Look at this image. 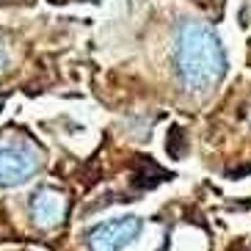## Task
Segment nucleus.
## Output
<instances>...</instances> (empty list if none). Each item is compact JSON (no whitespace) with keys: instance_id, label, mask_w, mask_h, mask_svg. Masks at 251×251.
<instances>
[{"instance_id":"nucleus-1","label":"nucleus","mask_w":251,"mask_h":251,"mask_svg":"<svg viewBox=\"0 0 251 251\" xmlns=\"http://www.w3.org/2000/svg\"><path fill=\"white\" fill-rule=\"evenodd\" d=\"M174 72L188 91L204 94L226 75V52L218 33L199 20L179 25L174 39Z\"/></svg>"},{"instance_id":"nucleus-2","label":"nucleus","mask_w":251,"mask_h":251,"mask_svg":"<svg viewBox=\"0 0 251 251\" xmlns=\"http://www.w3.org/2000/svg\"><path fill=\"white\" fill-rule=\"evenodd\" d=\"M141 232V218L138 215H125L113 218L89 232V249L91 251H122L127 243H133Z\"/></svg>"},{"instance_id":"nucleus-3","label":"nucleus","mask_w":251,"mask_h":251,"mask_svg":"<svg viewBox=\"0 0 251 251\" xmlns=\"http://www.w3.org/2000/svg\"><path fill=\"white\" fill-rule=\"evenodd\" d=\"M36 166L39 157L30 147H23V144H3L0 147V185L14 188V185L28 182Z\"/></svg>"},{"instance_id":"nucleus-4","label":"nucleus","mask_w":251,"mask_h":251,"mask_svg":"<svg viewBox=\"0 0 251 251\" xmlns=\"http://www.w3.org/2000/svg\"><path fill=\"white\" fill-rule=\"evenodd\" d=\"M30 213H33V221L42 229H50L58 221H64V215H67V199L58 191H52V188H39L33 193V201H30Z\"/></svg>"},{"instance_id":"nucleus-5","label":"nucleus","mask_w":251,"mask_h":251,"mask_svg":"<svg viewBox=\"0 0 251 251\" xmlns=\"http://www.w3.org/2000/svg\"><path fill=\"white\" fill-rule=\"evenodd\" d=\"M3 67H6V52H3V47H0V72H3Z\"/></svg>"}]
</instances>
